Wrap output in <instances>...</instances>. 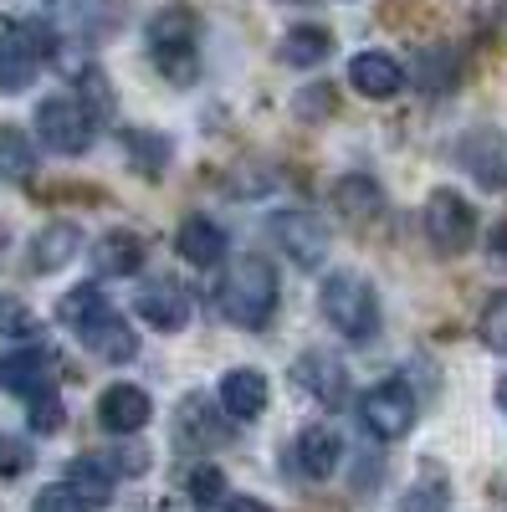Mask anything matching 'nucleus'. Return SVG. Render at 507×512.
<instances>
[{
	"mask_svg": "<svg viewBox=\"0 0 507 512\" xmlns=\"http://www.w3.org/2000/svg\"><path fill=\"white\" fill-rule=\"evenodd\" d=\"M221 313L236 323V328H267L272 313H277V267L267 256L246 251L231 262L226 282H221Z\"/></svg>",
	"mask_w": 507,
	"mask_h": 512,
	"instance_id": "obj_1",
	"label": "nucleus"
},
{
	"mask_svg": "<svg viewBox=\"0 0 507 512\" xmlns=\"http://www.w3.org/2000/svg\"><path fill=\"white\" fill-rule=\"evenodd\" d=\"M144 47H149V62L175 82V88H190L195 82V72H200V21L185 6H164V11L149 16Z\"/></svg>",
	"mask_w": 507,
	"mask_h": 512,
	"instance_id": "obj_2",
	"label": "nucleus"
},
{
	"mask_svg": "<svg viewBox=\"0 0 507 512\" xmlns=\"http://www.w3.org/2000/svg\"><path fill=\"white\" fill-rule=\"evenodd\" d=\"M318 308L333 323V333H344L349 344H369L379 333V297H374L369 277H359V272H328L318 287Z\"/></svg>",
	"mask_w": 507,
	"mask_h": 512,
	"instance_id": "obj_3",
	"label": "nucleus"
},
{
	"mask_svg": "<svg viewBox=\"0 0 507 512\" xmlns=\"http://www.w3.org/2000/svg\"><path fill=\"white\" fill-rule=\"evenodd\" d=\"M47 57H57V31L41 21H16L11 31H0V93H26Z\"/></svg>",
	"mask_w": 507,
	"mask_h": 512,
	"instance_id": "obj_4",
	"label": "nucleus"
},
{
	"mask_svg": "<svg viewBox=\"0 0 507 512\" xmlns=\"http://www.w3.org/2000/svg\"><path fill=\"white\" fill-rule=\"evenodd\" d=\"M420 226H426V241L436 256H461L477 241V210L461 190L441 185V190H431L426 210H420Z\"/></svg>",
	"mask_w": 507,
	"mask_h": 512,
	"instance_id": "obj_5",
	"label": "nucleus"
},
{
	"mask_svg": "<svg viewBox=\"0 0 507 512\" xmlns=\"http://www.w3.org/2000/svg\"><path fill=\"white\" fill-rule=\"evenodd\" d=\"M36 139H41V149H52L62 159H77V154L93 149L98 118L77 98H47V103H36Z\"/></svg>",
	"mask_w": 507,
	"mask_h": 512,
	"instance_id": "obj_6",
	"label": "nucleus"
},
{
	"mask_svg": "<svg viewBox=\"0 0 507 512\" xmlns=\"http://www.w3.org/2000/svg\"><path fill=\"white\" fill-rule=\"evenodd\" d=\"M359 425H364L374 441H400L410 425H415V390H410L400 374L369 384L364 400H359Z\"/></svg>",
	"mask_w": 507,
	"mask_h": 512,
	"instance_id": "obj_7",
	"label": "nucleus"
},
{
	"mask_svg": "<svg viewBox=\"0 0 507 512\" xmlns=\"http://www.w3.org/2000/svg\"><path fill=\"white\" fill-rule=\"evenodd\" d=\"M272 236H277V246H282L303 272H313V267L328 262V226L313 216V210H303V205L277 210V216H272Z\"/></svg>",
	"mask_w": 507,
	"mask_h": 512,
	"instance_id": "obj_8",
	"label": "nucleus"
},
{
	"mask_svg": "<svg viewBox=\"0 0 507 512\" xmlns=\"http://www.w3.org/2000/svg\"><path fill=\"white\" fill-rule=\"evenodd\" d=\"M0 390H11L16 400L52 395V390H57V354L41 349V344H26V349L0 354Z\"/></svg>",
	"mask_w": 507,
	"mask_h": 512,
	"instance_id": "obj_9",
	"label": "nucleus"
},
{
	"mask_svg": "<svg viewBox=\"0 0 507 512\" xmlns=\"http://www.w3.org/2000/svg\"><path fill=\"white\" fill-rule=\"evenodd\" d=\"M134 308H139V318H144L149 328L180 333V328L190 323V313H195V297H190V287H180L175 277H149V282L139 287V297H134Z\"/></svg>",
	"mask_w": 507,
	"mask_h": 512,
	"instance_id": "obj_10",
	"label": "nucleus"
},
{
	"mask_svg": "<svg viewBox=\"0 0 507 512\" xmlns=\"http://www.w3.org/2000/svg\"><path fill=\"white\" fill-rule=\"evenodd\" d=\"M292 384H298L303 395H313L323 410H338L349 400V374H344V364H338L333 354H323V349H313V354H303L298 364H292Z\"/></svg>",
	"mask_w": 507,
	"mask_h": 512,
	"instance_id": "obj_11",
	"label": "nucleus"
},
{
	"mask_svg": "<svg viewBox=\"0 0 507 512\" xmlns=\"http://www.w3.org/2000/svg\"><path fill=\"white\" fill-rule=\"evenodd\" d=\"M77 338H82V349H88L93 359H103V364H129L139 354V333L129 328V318H118L113 308L88 318L77 328Z\"/></svg>",
	"mask_w": 507,
	"mask_h": 512,
	"instance_id": "obj_12",
	"label": "nucleus"
},
{
	"mask_svg": "<svg viewBox=\"0 0 507 512\" xmlns=\"http://www.w3.org/2000/svg\"><path fill=\"white\" fill-rule=\"evenodd\" d=\"M456 154L477 175L482 190H507V134L502 128H472Z\"/></svg>",
	"mask_w": 507,
	"mask_h": 512,
	"instance_id": "obj_13",
	"label": "nucleus"
},
{
	"mask_svg": "<svg viewBox=\"0 0 507 512\" xmlns=\"http://www.w3.org/2000/svg\"><path fill=\"white\" fill-rule=\"evenodd\" d=\"M267 400H272V384H267V374H262V369L236 364V369H226V374H221V410H226L231 420H241V425L262 420Z\"/></svg>",
	"mask_w": 507,
	"mask_h": 512,
	"instance_id": "obj_14",
	"label": "nucleus"
},
{
	"mask_svg": "<svg viewBox=\"0 0 507 512\" xmlns=\"http://www.w3.org/2000/svg\"><path fill=\"white\" fill-rule=\"evenodd\" d=\"M149 415H154V405L139 384H108L98 395V425L108 436H139L149 425Z\"/></svg>",
	"mask_w": 507,
	"mask_h": 512,
	"instance_id": "obj_15",
	"label": "nucleus"
},
{
	"mask_svg": "<svg viewBox=\"0 0 507 512\" xmlns=\"http://www.w3.org/2000/svg\"><path fill=\"white\" fill-rule=\"evenodd\" d=\"M349 88L359 98H374V103H385L395 93H405V67L390 57V52H359L349 62Z\"/></svg>",
	"mask_w": 507,
	"mask_h": 512,
	"instance_id": "obj_16",
	"label": "nucleus"
},
{
	"mask_svg": "<svg viewBox=\"0 0 507 512\" xmlns=\"http://www.w3.org/2000/svg\"><path fill=\"white\" fill-rule=\"evenodd\" d=\"M72 256H82V231L72 226V221H52V226H41L36 236H31V272H62Z\"/></svg>",
	"mask_w": 507,
	"mask_h": 512,
	"instance_id": "obj_17",
	"label": "nucleus"
},
{
	"mask_svg": "<svg viewBox=\"0 0 507 512\" xmlns=\"http://www.w3.org/2000/svg\"><path fill=\"white\" fill-rule=\"evenodd\" d=\"M175 251L185 256L190 267H221V256L231 251V236L210 221V216H190L185 226H180V236H175Z\"/></svg>",
	"mask_w": 507,
	"mask_h": 512,
	"instance_id": "obj_18",
	"label": "nucleus"
},
{
	"mask_svg": "<svg viewBox=\"0 0 507 512\" xmlns=\"http://www.w3.org/2000/svg\"><path fill=\"white\" fill-rule=\"evenodd\" d=\"M144 256H149V246L139 231H108L93 246V267H98V277H134L144 267Z\"/></svg>",
	"mask_w": 507,
	"mask_h": 512,
	"instance_id": "obj_19",
	"label": "nucleus"
},
{
	"mask_svg": "<svg viewBox=\"0 0 507 512\" xmlns=\"http://www.w3.org/2000/svg\"><path fill=\"white\" fill-rule=\"evenodd\" d=\"M333 210H344L349 226H369L385 216V190H379L369 175H344L333 185Z\"/></svg>",
	"mask_w": 507,
	"mask_h": 512,
	"instance_id": "obj_20",
	"label": "nucleus"
},
{
	"mask_svg": "<svg viewBox=\"0 0 507 512\" xmlns=\"http://www.w3.org/2000/svg\"><path fill=\"white\" fill-rule=\"evenodd\" d=\"M298 472L313 477V482H328L338 472V456H344V441H338L328 425H308V431L298 436Z\"/></svg>",
	"mask_w": 507,
	"mask_h": 512,
	"instance_id": "obj_21",
	"label": "nucleus"
},
{
	"mask_svg": "<svg viewBox=\"0 0 507 512\" xmlns=\"http://www.w3.org/2000/svg\"><path fill=\"white\" fill-rule=\"evenodd\" d=\"M277 57H282L287 67H318V62L333 57V31H328V26H313V21H298V26L282 36Z\"/></svg>",
	"mask_w": 507,
	"mask_h": 512,
	"instance_id": "obj_22",
	"label": "nucleus"
},
{
	"mask_svg": "<svg viewBox=\"0 0 507 512\" xmlns=\"http://www.w3.org/2000/svg\"><path fill=\"white\" fill-rule=\"evenodd\" d=\"M0 180L11 185L36 180V144L21 123H0Z\"/></svg>",
	"mask_w": 507,
	"mask_h": 512,
	"instance_id": "obj_23",
	"label": "nucleus"
},
{
	"mask_svg": "<svg viewBox=\"0 0 507 512\" xmlns=\"http://www.w3.org/2000/svg\"><path fill=\"white\" fill-rule=\"evenodd\" d=\"M67 482L88 497L93 507H103V502H113L118 466H113V456H77V461L67 466Z\"/></svg>",
	"mask_w": 507,
	"mask_h": 512,
	"instance_id": "obj_24",
	"label": "nucleus"
},
{
	"mask_svg": "<svg viewBox=\"0 0 507 512\" xmlns=\"http://www.w3.org/2000/svg\"><path fill=\"white\" fill-rule=\"evenodd\" d=\"M103 308H108V292H103L98 282H77V287H67V292H62L57 318H62L67 328H82L88 318H98Z\"/></svg>",
	"mask_w": 507,
	"mask_h": 512,
	"instance_id": "obj_25",
	"label": "nucleus"
},
{
	"mask_svg": "<svg viewBox=\"0 0 507 512\" xmlns=\"http://www.w3.org/2000/svg\"><path fill=\"white\" fill-rule=\"evenodd\" d=\"M72 98H77L82 108H88L98 123H103V118H113V82H108L93 62H88V67H77V93H72Z\"/></svg>",
	"mask_w": 507,
	"mask_h": 512,
	"instance_id": "obj_26",
	"label": "nucleus"
},
{
	"mask_svg": "<svg viewBox=\"0 0 507 512\" xmlns=\"http://www.w3.org/2000/svg\"><path fill=\"white\" fill-rule=\"evenodd\" d=\"M400 512H451V487H446V477H420V482H410L405 487V497H400Z\"/></svg>",
	"mask_w": 507,
	"mask_h": 512,
	"instance_id": "obj_27",
	"label": "nucleus"
},
{
	"mask_svg": "<svg viewBox=\"0 0 507 512\" xmlns=\"http://www.w3.org/2000/svg\"><path fill=\"white\" fill-rule=\"evenodd\" d=\"M180 425H185V436H195V441H205V446L221 441V431H226L205 395H185V400H180Z\"/></svg>",
	"mask_w": 507,
	"mask_h": 512,
	"instance_id": "obj_28",
	"label": "nucleus"
},
{
	"mask_svg": "<svg viewBox=\"0 0 507 512\" xmlns=\"http://www.w3.org/2000/svg\"><path fill=\"white\" fill-rule=\"evenodd\" d=\"M0 338H16V344H36L41 338V318L21 297H0Z\"/></svg>",
	"mask_w": 507,
	"mask_h": 512,
	"instance_id": "obj_29",
	"label": "nucleus"
},
{
	"mask_svg": "<svg viewBox=\"0 0 507 512\" xmlns=\"http://www.w3.org/2000/svg\"><path fill=\"white\" fill-rule=\"evenodd\" d=\"M415 77H420V88L426 93H451V82H456V57H451V47H426L420 52V67H415Z\"/></svg>",
	"mask_w": 507,
	"mask_h": 512,
	"instance_id": "obj_30",
	"label": "nucleus"
},
{
	"mask_svg": "<svg viewBox=\"0 0 507 512\" xmlns=\"http://www.w3.org/2000/svg\"><path fill=\"white\" fill-rule=\"evenodd\" d=\"M129 154H134V164H139V175L159 180L164 164H169V139H164V134H129Z\"/></svg>",
	"mask_w": 507,
	"mask_h": 512,
	"instance_id": "obj_31",
	"label": "nucleus"
},
{
	"mask_svg": "<svg viewBox=\"0 0 507 512\" xmlns=\"http://www.w3.org/2000/svg\"><path fill=\"white\" fill-rule=\"evenodd\" d=\"M31 512H93V502H88V497H82V492L62 477V482H52V487H41V492H36Z\"/></svg>",
	"mask_w": 507,
	"mask_h": 512,
	"instance_id": "obj_32",
	"label": "nucleus"
},
{
	"mask_svg": "<svg viewBox=\"0 0 507 512\" xmlns=\"http://www.w3.org/2000/svg\"><path fill=\"white\" fill-rule=\"evenodd\" d=\"M477 333H482V344H487L492 354H507V292H497L492 303L482 308Z\"/></svg>",
	"mask_w": 507,
	"mask_h": 512,
	"instance_id": "obj_33",
	"label": "nucleus"
},
{
	"mask_svg": "<svg viewBox=\"0 0 507 512\" xmlns=\"http://www.w3.org/2000/svg\"><path fill=\"white\" fill-rule=\"evenodd\" d=\"M26 410H31V431H36V436H52V431H62V400H57V390H52V395H36V400H26Z\"/></svg>",
	"mask_w": 507,
	"mask_h": 512,
	"instance_id": "obj_34",
	"label": "nucleus"
},
{
	"mask_svg": "<svg viewBox=\"0 0 507 512\" xmlns=\"http://www.w3.org/2000/svg\"><path fill=\"white\" fill-rule=\"evenodd\" d=\"M190 497L200 507H216L226 497V477L216 472V466H195V472H190Z\"/></svg>",
	"mask_w": 507,
	"mask_h": 512,
	"instance_id": "obj_35",
	"label": "nucleus"
},
{
	"mask_svg": "<svg viewBox=\"0 0 507 512\" xmlns=\"http://www.w3.org/2000/svg\"><path fill=\"white\" fill-rule=\"evenodd\" d=\"M31 466V446L21 436H0V477H26Z\"/></svg>",
	"mask_w": 507,
	"mask_h": 512,
	"instance_id": "obj_36",
	"label": "nucleus"
},
{
	"mask_svg": "<svg viewBox=\"0 0 507 512\" xmlns=\"http://www.w3.org/2000/svg\"><path fill=\"white\" fill-rule=\"evenodd\" d=\"M226 512H272V507H267L262 497H231V502H226Z\"/></svg>",
	"mask_w": 507,
	"mask_h": 512,
	"instance_id": "obj_37",
	"label": "nucleus"
},
{
	"mask_svg": "<svg viewBox=\"0 0 507 512\" xmlns=\"http://www.w3.org/2000/svg\"><path fill=\"white\" fill-rule=\"evenodd\" d=\"M497 405H502V415H507V374L497 379Z\"/></svg>",
	"mask_w": 507,
	"mask_h": 512,
	"instance_id": "obj_38",
	"label": "nucleus"
}]
</instances>
